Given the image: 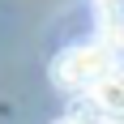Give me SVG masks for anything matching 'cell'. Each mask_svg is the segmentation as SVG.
I'll return each instance as SVG.
<instances>
[{"label": "cell", "mask_w": 124, "mask_h": 124, "mask_svg": "<svg viewBox=\"0 0 124 124\" xmlns=\"http://www.w3.org/2000/svg\"><path fill=\"white\" fill-rule=\"evenodd\" d=\"M56 124H81V120H77V116H69V120H56Z\"/></svg>", "instance_id": "obj_4"}, {"label": "cell", "mask_w": 124, "mask_h": 124, "mask_svg": "<svg viewBox=\"0 0 124 124\" xmlns=\"http://www.w3.org/2000/svg\"><path fill=\"white\" fill-rule=\"evenodd\" d=\"M116 69V56L107 43H81V47H69L60 60L51 64V81L60 90H90L99 77H107Z\"/></svg>", "instance_id": "obj_1"}, {"label": "cell", "mask_w": 124, "mask_h": 124, "mask_svg": "<svg viewBox=\"0 0 124 124\" xmlns=\"http://www.w3.org/2000/svg\"><path fill=\"white\" fill-rule=\"evenodd\" d=\"M99 124H124V120H111V116H103V120H99Z\"/></svg>", "instance_id": "obj_3"}, {"label": "cell", "mask_w": 124, "mask_h": 124, "mask_svg": "<svg viewBox=\"0 0 124 124\" xmlns=\"http://www.w3.org/2000/svg\"><path fill=\"white\" fill-rule=\"evenodd\" d=\"M90 99L99 103V111L103 116H111V120H124V73H107L99 77L94 86H90Z\"/></svg>", "instance_id": "obj_2"}]
</instances>
